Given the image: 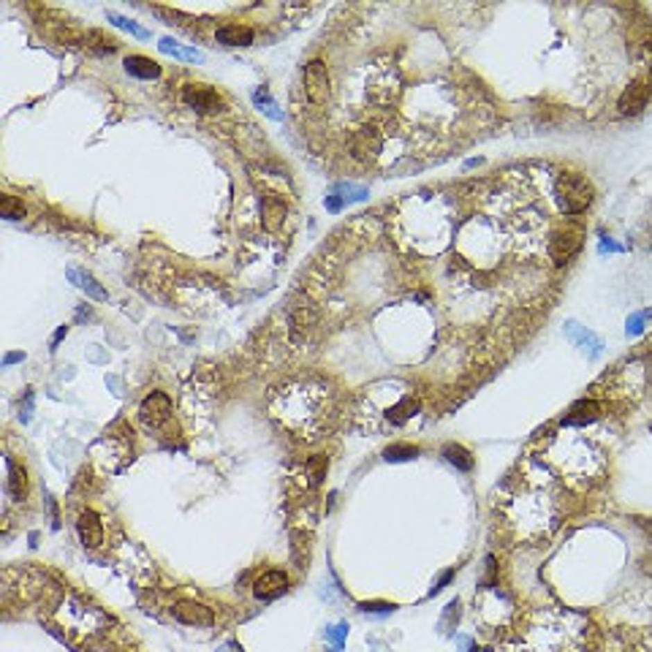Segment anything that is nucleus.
<instances>
[{"mask_svg": "<svg viewBox=\"0 0 652 652\" xmlns=\"http://www.w3.org/2000/svg\"><path fill=\"white\" fill-rule=\"evenodd\" d=\"M139 413H141V422L147 424V427H153V429L166 424L169 416H171V400H169V394H163V391L147 394L144 402H141V408H139Z\"/></svg>", "mask_w": 652, "mask_h": 652, "instance_id": "nucleus-4", "label": "nucleus"}, {"mask_svg": "<svg viewBox=\"0 0 652 652\" xmlns=\"http://www.w3.org/2000/svg\"><path fill=\"white\" fill-rule=\"evenodd\" d=\"M286 590H289V576L283 571H266V574H261L259 579H256L253 595L261 598V601H272V598L283 595Z\"/></svg>", "mask_w": 652, "mask_h": 652, "instance_id": "nucleus-8", "label": "nucleus"}, {"mask_svg": "<svg viewBox=\"0 0 652 652\" xmlns=\"http://www.w3.org/2000/svg\"><path fill=\"white\" fill-rule=\"evenodd\" d=\"M253 103L259 106V109L264 112V114H266V117H269V120H275V123H280V120H283V112L277 109V103L269 98V93H266L264 87H259V90L253 93Z\"/></svg>", "mask_w": 652, "mask_h": 652, "instance_id": "nucleus-21", "label": "nucleus"}, {"mask_svg": "<svg viewBox=\"0 0 652 652\" xmlns=\"http://www.w3.org/2000/svg\"><path fill=\"white\" fill-rule=\"evenodd\" d=\"M650 318H652V307L642 310V313H633V316L628 318V324H625V334H628V337L642 334V332H644V321H650Z\"/></svg>", "mask_w": 652, "mask_h": 652, "instance_id": "nucleus-25", "label": "nucleus"}, {"mask_svg": "<svg viewBox=\"0 0 652 652\" xmlns=\"http://www.w3.org/2000/svg\"><path fill=\"white\" fill-rule=\"evenodd\" d=\"M174 619H180L182 625H196V628H209L215 622V615L209 606L196 603V601H180L174 606Z\"/></svg>", "mask_w": 652, "mask_h": 652, "instance_id": "nucleus-5", "label": "nucleus"}, {"mask_svg": "<svg viewBox=\"0 0 652 652\" xmlns=\"http://www.w3.org/2000/svg\"><path fill=\"white\" fill-rule=\"evenodd\" d=\"M443 459L449 462V465H454L456 470H473V454L465 449V446H459V443H449V446H443Z\"/></svg>", "mask_w": 652, "mask_h": 652, "instance_id": "nucleus-17", "label": "nucleus"}, {"mask_svg": "<svg viewBox=\"0 0 652 652\" xmlns=\"http://www.w3.org/2000/svg\"><path fill=\"white\" fill-rule=\"evenodd\" d=\"M25 359V354H6V359H3V364L8 367V364H17V361H22Z\"/></svg>", "mask_w": 652, "mask_h": 652, "instance_id": "nucleus-33", "label": "nucleus"}, {"mask_svg": "<svg viewBox=\"0 0 652 652\" xmlns=\"http://www.w3.org/2000/svg\"><path fill=\"white\" fill-rule=\"evenodd\" d=\"M215 38L223 46H250L256 41V33L248 25H223V28H218Z\"/></svg>", "mask_w": 652, "mask_h": 652, "instance_id": "nucleus-14", "label": "nucleus"}, {"mask_svg": "<svg viewBox=\"0 0 652 652\" xmlns=\"http://www.w3.org/2000/svg\"><path fill=\"white\" fill-rule=\"evenodd\" d=\"M85 318H90V310H85V307H82V310L76 313V321H85Z\"/></svg>", "mask_w": 652, "mask_h": 652, "instance_id": "nucleus-36", "label": "nucleus"}, {"mask_svg": "<svg viewBox=\"0 0 652 652\" xmlns=\"http://www.w3.org/2000/svg\"><path fill=\"white\" fill-rule=\"evenodd\" d=\"M65 332H68V326H60V329L55 332V337H52V345H58V343L63 340V337H65Z\"/></svg>", "mask_w": 652, "mask_h": 652, "instance_id": "nucleus-35", "label": "nucleus"}, {"mask_svg": "<svg viewBox=\"0 0 652 652\" xmlns=\"http://www.w3.org/2000/svg\"><path fill=\"white\" fill-rule=\"evenodd\" d=\"M126 71H128L130 76H136V79H158L161 76V65L155 63V60H150V58H144V55H130V58H126Z\"/></svg>", "mask_w": 652, "mask_h": 652, "instance_id": "nucleus-16", "label": "nucleus"}, {"mask_svg": "<svg viewBox=\"0 0 652 652\" xmlns=\"http://www.w3.org/2000/svg\"><path fill=\"white\" fill-rule=\"evenodd\" d=\"M304 93L316 106H324L332 98V76L324 60H310L304 68Z\"/></svg>", "mask_w": 652, "mask_h": 652, "instance_id": "nucleus-2", "label": "nucleus"}, {"mask_svg": "<svg viewBox=\"0 0 652 652\" xmlns=\"http://www.w3.org/2000/svg\"><path fill=\"white\" fill-rule=\"evenodd\" d=\"M479 163H481V158H470V161H465V166L473 169V166H479Z\"/></svg>", "mask_w": 652, "mask_h": 652, "instance_id": "nucleus-37", "label": "nucleus"}, {"mask_svg": "<svg viewBox=\"0 0 652 652\" xmlns=\"http://www.w3.org/2000/svg\"><path fill=\"white\" fill-rule=\"evenodd\" d=\"M0 215H3L6 221H22V218H25V207H22L19 198L3 196V198H0Z\"/></svg>", "mask_w": 652, "mask_h": 652, "instance_id": "nucleus-24", "label": "nucleus"}, {"mask_svg": "<svg viewBox=\"0 0 652 652\" xmlns=\"http://www.w3.org/2000/svg\"><path fill=\"white\" fill-rule=\"evenodd\" d=\"M598 250H601V253H606V250H609V253H619L622 248H619L617 242H612V239H606V237H601V245H598Z\"/></svg>", "mask_w": 652, "mask_h": 652, "instance_id": "nucleus-32", "label": "nucleus"}, {"mask_svg": "<svg viewBox=\"0 0 652 652\" xmlns=\"http://www.w3.org/2000/svg\"><path fill=\"white\" fill-rule=\"evenodd\" d=\"M361 612H367V615H389V612H394V603H386V601L361 603Z\"/></svg>", "mask_w": 652, "mask_h": 652, "instance_id": "nucleus-28", "label": "nucleus"}, {"mask_svg": "<svg viewBox=\"0 0 652 652\" xmlns=\"http://www.w3.org/2000/svg\"><path fill=\"white\" fill-rule=\"evenodd\" d=\"M650 93H652V87L647 82H630V85L622 90V96H619L617 109L622 114H639V112L647 106Z\"/></svg>", "mask_w": 652, "mask_h": 652, "instance_id": "nucleus-7", "label": "nucleus"}, {"mask_svg": "<svg viewBox=\"0 0 652 652\" xmlns=\"http://www.w3.org/2000/svg\"><path fill=\"white\" fill-rule=\"evenodd\" d=\"M565 334H568V340H571L576 348L590 351V357H592V359L598 357V354H601V348H603L601 337H598L595 332H590L587 326L576 324V321H565Z\"/></svg>", "mask_w": 652, "mask_h": 652, "instance_id": "nucleus-10", "label": "nucleus"}, {"mask_svg": "<svg viewBox=\"0 0 652 652\" xmlns=\"http://www.w3.org/2000/svg\"><path fill=\"white\" fill-rule=\"evenodd\" d=\"M452 579H454V568H449V571H443V574H440V579H438V582H435V587H432V592H440V590H443V587L449 585Z\"/></svg>", "mask_w": 652, "mask_h": 652, "instance_id": "nucleus-31", "label": "nucleus"}, {"mask_svg": "<svg viewBox=\"0 0 652 652\" xmlns=\"http://www.w3.org/2000/svg\"><path fill=\"white\" fill-rule=\"evenodd\" d=\"M324 204H326V209H329L332 215L343 209V198H340V196H337V194H329V196H326V198H324Z\"/></svg>", "mask_w": 652, "mask_h": 652, "instance_id": "nucleus-30", "label": "nucleus"}, {"mask_svg": "<svg viewBox=\"0 0 652 652\" xmlns=\"http://www.w3.org/2000/svg\"><path fill=\"white\" fill-rule=\"evenodd\" d=\"M598 416H601V405H598L595 400H579V402L571 405V411H568V416L563 419V424H568V427L590 424V422H595Z\"/></svg>", "mask_w": 652, "mask_h": 652, "instance_id": "nucleus-15", "label": "nucleus"}, {"mask_svg": "<svg viewBox=\"0 0 652 652\" xmlns=\"http://www.w3.org/2000/svg\"><path fill=\"white\" fill-rule=\"evenodd\" d=\"M345 636H348V625L345 622H337V625H332L329 630H326V639L332 642V650H343V642H345Z\"/></svg>", "mask_w": 652, "mask_h": 652, "instance_id": "nucleus-26", "label": "nucleus"}, {"mask_svg": "<svg viewBox=\"0 0 652 652\" xmlns=\"http://www.w3.org/2000/svg\"><path fill=\"white\" fill-rule=\"evenodd\" d=\"M416 456H419V446H411V443H391L384 452L386 462H408V459H416Z\"/></svg>", "mask_w": 652, "mask_h": 652, "instance_id": "nucleus-22", "label": "nucleus"}, {"mask_svg": "<svg viewBox=\"0 0 652 652\" xmlns=\"http://www.w3.org/2000/svg\"><path fill=\"white\" fill-rule=\"evenodd\" d=\"M554 201H557V209L563 215H579L592 201V188L582 174L565 171L554 182Z\"/></svg>", "mask_w": 652, "mask_h": 652, "instance_id": "nucleus-1", "label": "nucleus"}, {"mask_svg": "<svg viewBox=\"0 0 652 652\" xmlns=\"http://www.w3.org/2000/svg\"><path fill=\"white\" fill-rule=\"evenodd\" d=\"M381 147H384L381 136L370 128L357 130V133L351 136V150H354V155H357V158H372V155H378V153H381Z\"/></svg>", "mask_w": 652, "mask_h": 652, "instance_id": "nucleus-13", "label": "nucleus"}, {"mask_svg": "<svg viewBox=\"0 0 652 652\" xmlns=\"http://www.w3.org/2000/svg\"><path fill=\"white\" fill-rule=\"evenodd\" d=\"M158 49H161L163 55H171V58H177L182 46H180V44H177L174 38H169V35H163L161 41H158Z\"/></svg>", "mask_w": 652, "mask_h": 652, "instance_id": "nucleus-29", "label": "nucleus"}, {"mask_svg": "<svg viewBox=\"0 0 652 652\" xmlns=\"http://www.w3.org/2000/svg\"><path fill=\"white\" fill-rule=\"evenodd\" d=\"M182 101L191 109H198V112H218L221 109V96L207 85H185L182 87Z\"/></svg>", "mask_w": 652, "mask_h": 652, "instance_id": "nucleus-6", "label": "nucleus"}, {"mask_svg": "<svg viewBox=\"0 0 652 652\" xmlns=\"http://www.w3.org/2000/svg\"><path fill=\"white\" fill-rule=\"evenodd\" d=\"M332 194H337L343 201H364L370 196V191L364 185H354V182H337L332 188Z\"/></svg>", "mask_w": 652, "mask_h": 652, "instance_id": "nucleus-23", "label": "nucleus"}, {"mask_svg": "<svg viewBox=\"0 0 652 652\" xmlns=\"http://www.w3.org/2000/svg\"><path fill=\"white\" fill-rule=\"evenodd\" d=\"M416 411H419V400L405 397V400H400V402L389 411V419L394 424H402V422H408L411 416H416Z\"/></svg>", "mask_w": 652, "mask_h": 652, "instance_id": "nucleus-20", "label": "nucleus"}, {"mask_svg": "<svg viewBox=\"0 0 652 652\" xmlns=\"http://www.w3.org/2000/svg\"><path fill=\"white\" fill-rule=\"evenodd\" d=\"M65 277H68L74 286H79L90 299H96V302H106V299H109V291L98 283L90 272H82V269H76V266H68V269H65Z\"/></svg>", "mask_w": 652, "mask_h": 652, "instance_id": "nucleus-12", "label": "nucleus"}, {"mask_svg": "<svg viewBox=\"0 0 652 652\" xmlns=\"http://www.w3.org/2000/svg\"><path fill=\"white\" fill-rule=\"evenodd\" d=\"M25 489H28L25 467H19L14 459H8V495H11L14 500H22V497H25Z\"/></svg>", "mask_w": 652, "mask_h": 652, "instance_id": "nucleus-18", "label": "nucleus"}, {"mask_svg": "<svg viewBox=\"0 0 652 652\" xmlns=\"http://www.w3.org/2000/svg\"><path fill=\"white\" fill-rule=\"evenodd\" d=\"M218 652H242V647H239L237 642H228V644H223V647H221Z\"/></svg>", "mask_w": 652, "mask_h": 652, "instance_id": "nucleus-34", "label": "nucleus"}, {"mask_svg": "<svg viewBox=\"0 0 652 652\" xmlns=\"http://www.w3.org/2000/svg\"><path fill=\"white\" fill-rule=\"evenodd\" d=\"M286 212H289V207H286L283 198H277V196H264V201H261V221H264V228H266L269 234H277V231L283 228Z\"/></svg>", "mask_w": 652, "mask_h": 652, "instance_id": "nucleus-9", "label": "nucleus"}, {"mask_svg": "<svg viewBox=\"0 0 652 652\" xmlns=\"http://www.w3.org/2000/svg\"><path fill=\"white\" fill-rule=\"evenodd\" d=\"M579 245H582V231H579V228H560V231L552 234L547 253H549V259H552L557 266H563V264H568V261L574 259V253L579 250Z\"/></svg>", "mask_w": 652, "mask_h": 652, "instance_id": "nucleus-3", "label": "nucleus"}, {"mask_svg": "<svg viewBox=\"0 0 652 652\" xmlns=\"http://www.w3.org/2000/svg\"><path fill=\"white\" fill-rule=\"evenodd\" d=\"M76 530H79V538H82L85 547L98 549L103 544V524H101V517L96 511H85L76 522Z\"/></svg>", "mask_w": 652, "mask_h": 652, "instance_id": "nucleus-11", "label": "nucleus"}, {"mask_svg": "<svg viewBox=\"0 0 652 652\" xmlns=\"http://www.w3.org/2000/svg\"><path fill=\"white\" fill-rule=\"evenodd\" d=\"M106 19H109V22L114 25V28H120V31L130 33L133 38H141V41H147V38H150V31H144L141 25L130 22L128 17H123V14H117V11H109V14H106Z\"/></svg>", "mask_w": 652, "mask_h": 652, "instance_id": "nucleus-19", "label": "nucleus"}, {"mask_svg": "<svg viewBox=\"0 0 652 652\" xmlns=\"http://www.w3.org/2000/svg\"><path fill=\"white\" fill-rule=\"evenodd\" d=\"M307 470H310V476H313V484H318L326 473V456H313V459L307 462Z\"/></svg>", "mask_w": 652, "mask_h": 652, "instance_id": "nucleus-27", "label": "nucleus"}]
</instances>
